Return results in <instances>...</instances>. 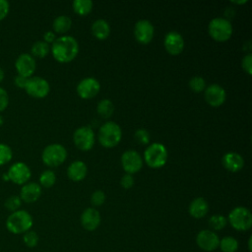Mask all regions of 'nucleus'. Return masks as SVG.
<instances>
[{"mask_svg":"<svg viewBox=\"0 0 252 252\" xmlns=\"http://www.w3.org/2000/svg\"><path fill=\"white\" fill-rule=\"evenodd\" d=\"M51 52L57 61L70 62L79 52V43L74 36L62 35L52 42Z\"/></svg>","mask_w":252,"mask_h":252,"instance_id":"1","label":"nucleus"},{"mask_svg":"<svg viewBox=\"0 0 252 252\" xmlns=\"http://www.w3.org/2000/svg\"><path fill=\"white\" fill-rule=\"evenodd\" d=\"M33 220L30 213L18 210L9 215L6 220V228L13 234H22L31 230Z\"/></svg>","mask_w":252,"mask_h":252,"instance_id":"2","label":"nucleus"},{"mask_svg":"<svg viewBox=\"0 0 252 252\" xmlns=\"http://www.w3.org/2000/svg\"><path fill=\"white\" fill-rule=\"evenodd\" d=\"M97 138L101 146L105 148H112L116 146L122 138L121 128L116 122L107 121L99 127Z\"/></svg>","mask_w":252,"mask_h":252,"instance_id":"3","label":"nucleus"},{"mask_svg":"<svg viewBox=\"0 0 252 252\" xmlns=\"http://www.w3.org/2000/svg\"><path fill=\"white\" fill-rule=\"evenodd\" d=\"M144 158L146 163L152 168L162 167L167 160V150L161 143H152L145 150Z\"/></svg>","mask_w":252,"mask_h":252,"instance_id":"4","label":"nucleus"},{"mask_svg":"<svg viewBox=\"0 0 252 252\" xmlns=\"http://www.w3.org/2000/svg\"><path fill=\"white\" fill-rule=\"evenodd\" d=\"M208 31L213 39L217 41H226L232 34V26L228 19L217 17L210 21Z\"/></svg>","mask_w":252,"mask_h":252,"instance_id":"5","label":"nucleus"},{"mask_svg":"<svg viewBox=\"0 0 252 252\" xmlns=\"http://www.w3.org/2000/svg\"><path fill=\"white\" fill-rule=\"evenodd\" d=\"M66 158L67 151L61 144H50L44 148L41 154L42 161L50 167H55L62 164Z\"/></svg>","mask_w":252,"mask_h":252,"instance_id":"6","label":"nucleus"},{"mask_svg":"<svg viewBox=\"0 0 252 252\" xmlns=\"http://www.w3.org/2000/svg\"><path fill=\"white\" fill-rule=\"evenodd\" d=\"M228 221L237 230H247L252 225V215L245 207H236L228 215Z\"/></svg>","mask_w":252,"mask_h":252,"instance_id":"7","label":"nucleus"},{"mask_svg":"<svg viewBox=\"0 0 252 252\" xmlns=\"http://www.w3.org/2000/svg\"><path fill=\"white\" fill-rule=\"evenodd\" d=\"M73 140L81 151H90L94 144V133L90 126H82L75 130Z\"/></svg>","mask_w":252,"mask_h":252,"instance_id":"8","label":"nucleus"},{"mask_svg":"<svg viewBox=\"0 0 252 252\" xmlns=\"http://www.w3.org/2000/svg\"><path fill=\"white\" fill-rule=\"evenodd\" d=\"M25 90L31 96L41 98L48 94L50 87L49 83L45 79L38 76H33L28 79Z\"/></svg>","mask_w":252,"mask_h":252,"instance_id":"9","label":"nucleus"},{"mask_svg":"<svg viewBox=\"0 0 252 252\" xmlns=\"http://www.w3.org/2000/svg\"><path fill=\"white\" fill-rule=\"evenodd\" d=\"M121 164L126 173L132 174L138 172L142 168L143 159L138 152L134 150H128L121 156Z\"/></svg>","mask_w":252,"mask_h":252,"instance_id":"10","label":"nucleus"},{"mask_svg":"<svg viewBox=\"0 0 252 252\" xmlns=\"http://www.w3.org/2000/svg\"><path fill=\"white\" fill-rule=\"evenodd\" d=\"M155 33L153 24L146 19L139 20L134 26V36L138 42L147 44L152 41Z\"/></svg>","mask_w":252,"mask_h":252,"instance_id":"11","label":"nucleus"},{"mask_svg":"<svg viewBox=\"0 0 252 252\" xmlns=\"http://www.w3.org/2000/svg\"><path fill=\"white\" fill-rule=\"evenodd\" d=\"M100 90L99 82L94 77L82 79L77 85V94L82 98H92L97 94Z\"/></svg>","mask_w":252,"mask_h":252,"instance_id":"12","label":"nucleus"},{"mask_svg":"<svg viewBox=\"0 0 252 252\" xmlns=\"http://www.w3.org/2000/svg\"><path fill=\"white\" fill-rule=\"evenodd\" d=\"M31 169L25 162H15L7 172L8 178L16 184H25L31 178Z\"/></svg>","mask_w":252,"mask_h":252,"instance_id":"13","label":"nucleus"},{"mask_svg":"<svg viewBox=\"0 0 252 252\" xmlns=\"http://www.w3.org/2000/svg\"><path fill=\"white\" fill-rule=\"evenodd\" d=\"M15 67L18 71V75L30 78L33 74L36 67L35 59L29 53H22L16 59Z\"/></svg>","mask_w":252,"mask_h":252,"instance_id":"14","label":"nucleus"},{"mask_svg":"<svg viewBox=\"0 0 252 252\" xmlns=\"http://www.w3.org/2000/svg\"><path fill=\"white\" fill-rule=\"evenodd\" d=\"M196 242L201 249L205 251H214L219 247L220 238L213 230L204 229L197 234Z\"/></svg>","mask_w":252,"mask_h":252,"instance_id":"15","label":"nucleus"},{"mask_svg":"<svg viewBox=\"0 0 252 252\" xmlns=\"http://www.w3.org/2000/svg\"><path fill=\"white\" fill-rule=\"evenodd\" d=\"M205 99L212 106L221 105L225 98L226 93L224 89L218 84H211L205 89Z\"/></svg>","mask_w":252,"mask_h":252,"instance_id":"16","label":"nucleus"},{"mask_svg":"<svg viewBox=\"0 0 252 252\" xmlns=\"http://www.w3.org/2000/svg\"><path fill=\"white\" fill-rule=\"evenodd\" d=\"M163 44L169 54L177 55L181 53L184 48V39L179 32L175 31H170L165 34Z\"/></svg>","mask_w":252,"mask_h":252,"instance_id":"17","label":"nucleus"},{"mask_svg":"<svg viewBox=\"0 0 252 252\" xmlns=\"http://www.w3.org/2000/svg\"><path fill=\"white\" fill-rule=\"evenodd\" d=\"M82 226L87 230H94L100 223V215L94 208H87L81 215Z\"/></svg>","mask_w":252,"mask_h":252,"instance_id":"18","label":"nucleus"},{"mask_svg":"<svg viewBox=\"0 0 252 252\" xmlns=\"http://www.w3.org/2000/svg\"><path fill=\"white\" fill-rule=\"evenodd\" d=\"M40 195H41L40 185L35 182H29L22 187L20 198L22 201L26 203H33L40 197Z\"/></svg>","mask_w":252,"mask_h":252,"instance_id":"19","label":"nucleus"},{"mask_svg":"<svg viewBox=\"0 0 252 252\" xmlns=\"http://www.w3.org/2000/svg\"><path fill=\"white\" fill-rule=\"evenodd\" d=\"M221 162L224 168H226L231 172H236L240 170L244 165L243 158L239 154L234 152H229L223 155L221 158Z\"/></svg>","mask_w":252,"mask_h":252,"instance_id":"20","label":"nucleus"},{"mask_svg":"<svg viewBox=\"0 0 252 252\" xmlns=\"http://www.w3.org/2000/svg\"><path fill=\"white\" fill-rule=\"evenodd\" d=\"M88 172L87 164L82 160L73 161L67 168V175L72 181L83 180Z\"/></svg>","mask_w":252,"mask_h":252,"instance_id":"21","label":"nucleus"},{"mask_svg":"<svg viewBox=\"0 0 252 252\" xmlns=\"http://www.w3.org/2000/svg\"><path fill=\"white\" fill-rule=\"evenodd\" d=\"M188 211L193 218L201 219L205 217L209 211L208 202L202 197H197L190 203Z\"/></svg>","mask_w":252,"mask_h":252,"instance_id":"22","label":"nucleus"},{"mask_svg":"<svg viewBox=\"0 0 252 252\" xmlns=\"http://www.w3.org/2000/svg\"><path fill=\"white\" fill-rule=\"evenodd\" d=\"M92 33L97 39H105L110 33V26L104 19H97L92 25Z\"/></svg>","mask_w":252,"mask_h":252,"instance_id":"23","label":"nucleus"},{"mask_svg":"<svg viewBox=\"0 0 252 252\" xmlns=\"http://www.w3.org/2000/svg\"><path fill=\"white\" fill-rule=\"evenodd\" d=\"M71 26H72V20L69 16H66V15H60L56 17L52 24V28L54 32L58 33H64L68 32Z\"/></svg>","mask_w":252,"mask_h":252,"instance_id":"24","label":"nucleus"},{"mask_svg":"<svg viewBox=\"0 0 252 252\" xmlns=\"http://www.w3.org/2000/svg\"><path fill=\"white\" fill-rule=\"evenodd\" d=\"M96 110L97 113L102 117V118H108L112 115L113 110H114V106L113 103L110 99L108 98H104L98 101L97 105H96Z\"/></svg>","mask_w":252,"mask_h":252,"instance_id":"25","label":"nucleus"},{"mask_svg":"<svg viewBox=\"0 0 252 252\" xmlns=\"http://www.w3.org/2000/svg\"><path fill=\"white\" fill-rule=\"evenodd\" d=\"M74 11L79 15H87L93 9L92 0H74L72 3Z\"/></svg>","mask_w":252,"mask_h":252,"instance_id":"26","label":"nucleus"},{"mask_svg":"<svg viewBox=\"0 0 252 252\" xmlns=\"http://www.w3.org/2000/svg\"><path fill=\"white\" fill-rule=\"evenodd\" d=\"M49 45L44 40H37L35 41L32 46V56L43 58L45 57L49 52Z\"/></svg>","mask_w":252,"mask_h":252,"instance_id":"27","label":"nucleus"},{"mask_svg":"<svg viewBox=\"0 0 252 252\" xmlns=\"http://www.w3.org/2000/svg\"><path fill=\"white\" fill-rule=\"evenodd\" d=\"M219 246L222 252H235L238 248V242L234 237L225 236L220 240Z\"/></svg>","mask_w":252,"mask_h":252,"instance_id":"28","label":"nucleus"},{"mask_svg":"<svg viewBox=\"0 0 252 252\" xmlns=\"http://www.w3.org/2000/svg\"><path fill=\"white\" fill-rule=\"evenodd\" d=\"M56 181V175L52 170H44L39 176V183L43 187H51Z\"/></svg>","mask_w":252,"mask_h":252,"instance_id":"29","label":"nucleus"},{"mask_svg":"<svg viewBox=\"0 0 252 252\" xmlns=\"http://www.w3.org/2000/svg\"><path fill=\"white\" fill-rule=\"evenodd\" d=\"M227 220L221 215H214L209 219V225L214 230H220L226 225Z\"/></svg>","mask_w":252,"mask_h":252,"instance_id":"30","label":"nucleus"},{"mask_svg":"<svg viewBox=\"0 0 252 252\" xmlns=\"http://www.w3.org/2000/svg\"><path fill=\"white\" fill-rule=\"evenodd\" d=\"M189 87L195 93H200L206 89V81L201 76H194L189 80Z\"/></svg>","mask_w":252,"mask_h":252,"instance_id":"31","label":"nucleus"},{"mask_svg":"<svg viewBox=\"0 0 252 252\" xmlns=\"http://www.w3.org/2000/svg\"><path fill=\"white\" fill-rule=\"evenodd\" d=\"M22 205V200L20 198V196H17V195H13V196H10L9 198L6 199V201L4 202V206L5 208L10 211V212H16L19 210V208L21 207Z\"/></svg>","mask_w":252,"mask_h":252,"instance_id":"32","label":"nucleus"},{"mask_svg":"<svg viewBox=\"0 0 252 252\" xmlns=\"http://www.w3.org/2000/svg\"><path fill=\"white\" fill-rule=\"evenodd\" d=\"M23 241L25 245L29 248H33L37 245L38 243V235L35 231L33 230H29L24 233L23 236Z\"/></svg>","mask_w":252,"mask_h":252,"instance_id":"33","label":"nucleus"},{"mask_svg":"<svg viewBox=\"0 0 252 252\" xmlns=\"http://www.w3.org/2000/svg\"><path fill=\"white\" fill-rule=\"evenodd\" d=\"M12 156L13 153L11 148L6 144L0 143V165L9 162L12 158Z\"/></svg>","mask_w":252,"mask_h":252,"instance_id":"34","label":"nucleus"},{"mask_svg":"<svg viewBox=\"0 0 252 252\" xmlns=\"http://www.w3.org/2000/svg\"><path fill=\"white\" fill-rule=\"evenodd\" d=\"M134 137H135L136 141L142 145H146L150 142V133L148 130H146L144 128H140V129L136 130Z\"/></svg>","mask_w":252,"mask_h":252,"instance_id":"35","label":"nucleus"},{"mask_svg":"<svg viewBox=\"0 0 252 252\" xmlns=\"http://www.w3.org/2000/svg\"><path fill=\"white\" fill-rule=\"evenodd\" d=\"M105 201V194L103 191L101 190H96L94 192H93L92 196H91V203L92 205L98 207L101 206Z\"/></svg>","mask_w":252,"mask_h":252,"instance_id":"36","label":"nucleus"},{"mask_svg":"<svg viewBox=\"0 0 252 252\" xmlns=\"http://www.w3.org/2000/svg\"><path fill=\"white\" fill-rule=\"evenodd\" d=\"M241 66L248 75L252 74V54L251 53H247L246 55L243 56L241 60Z\"/></svg>","mask_w":252,"mask_h":252,"instance_id":"37","label":"nucleus"},{"mask_svg":"<svg viewBox=\"0 0 252 252\" xmlns=\"http://www.w3.org/2000/svg\"><path fill=\"white\" fill-rule=\"evenodd\" d=\"M120 184L123 188L125 189H129L134 185V177L132 174L129 173H125L121 179H120Z\"/></svg>","mask_w":252,"mask_h":252,"instance_id":"38","label":"nucleus"},{"mask_svg":"<svg viewBox=\"0 0 252 252\" xmlns=\"http://www.w3.org/2000/svg\"><path fill=\"white\" fill-rule=\"evenodd\" d=\"M9 102V96L7 92L0 87V111H3Z\"/></svg>","mask_w":252,"mask_h":252,"instance_id":"39","label":"nucleus"},{"mask_svg":"<svg viewBox=\"0 0 252 252\" xmlns=\"http://www.w3.org/2000/svg\"><path fill=\"white\" fill-rule=\"evenodd\" d=\"M10 10V4L7 0H0V20L4 19Z\"/></svg>","mask_w":252,"mask_h":252,"instance_id":"40","label":"nucleus"},{"mask_svg":"<svg viewBox=\"0 0 252 252\" xmlns=\"http://www.w3.org/2000/svg\"><path fill=\"white\" fill-rule=\"evenodd\" d=\"M28 79L29 78H26L24 76H21V75H17L15 77V85L18 87V88H21V89H25L26 85H27V82H28Z\"/></svg>","mask_w":252,"mask_h":252,"instance_id":"41","label":"nucleus"},{"mask_svg":"<svg viewBox=\"0 0 252 252\" xmlns=\"http://www.w3.org/2000/svg\"><path fill=\"white\" fill-rule=\"evenodd\" d=\"M43 39L46 43H49V42H53L56 37H55V33L52 32V31H47L44 32L43 34Z\"/></svg>","mask_w":252,"mask_h":252,"instance_id":"42","label":"nucleus"},{"mask_svg":"<svg viewBox=\"0 0 252 252\" xmlns=\"http://www.w3.org/2000/svg\"><path fill=\"white\" fill-rule=\"evenodd\" d=\"M4 79V71L2 68H0V82Z\"/></svg>","mask_w":252,"mask_h":252,"instance_id":"43","label":"nucleus"},{"mask_svg":"<svg viewBox=\"0 0 252 252\" xmlns=\"http://www.w3.org/2000/svg\"><path fill=\"white\" fill-rule=\"evenodd\" d=\"M247 0H240V1H232V3H235V4H244L246 3Z\"/></svg>","mask_w":252,"mask_h":252,"instance_id":"44","label":"nucleus"},{"mask_svg":"<svg viewBox=\"0 0 252 252\" xmlns=\"http://www.w3.org/2000/svg\"><path fill=\"white\" fill-rule=\"evenodd\" d=\"M2 123V119H1V117H0V124Z\"/></svg>","mask_w":252,"mask_h":252,"instance_id":"45","label":"nucleus"}]
</instances>
